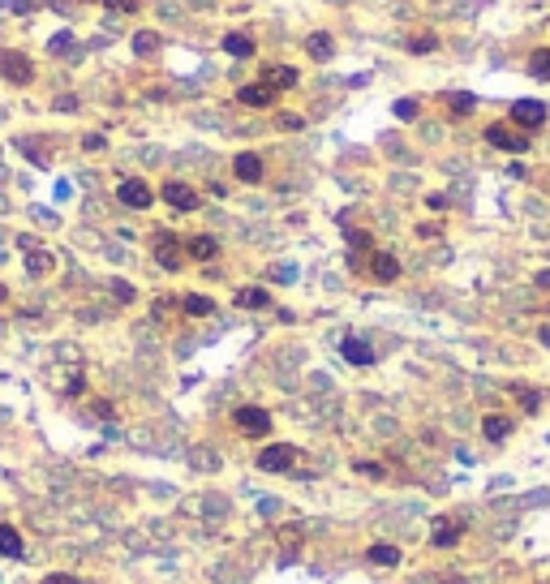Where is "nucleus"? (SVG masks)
Wrapping results in <instances>:
<instances>
[{
  "label": "nucleus",
  "instance_id": "nucleus-30",
  "mask_svg": "<svg viewBox=\"0 0 550 584\" xmlns=\"http://www.w3.org/2000/svg\"><path fill=\"white\" fill-rule=\"evenodd\" d=\"M52 52H73V35H52Z\"/></svg>",
  "mask_w": 550,
  "mask_h": 584
},
{
  "label": "nucleus",
  "instance_id": "nucleus-36",
  "mask_svg": "<svg viewBox=\"0 0 550 584\" xmlns=\"http://www.w3.org/2000/svg\"><path fill=\"white\" fill-rule=\"evenodd\" d=\"M537 340H542V344L550 348V326H542V331H537Z\"/></svg>",
  "mask_w": 550,
  "mask_h": 584
},
{
  "label": "nucleus",
  "instance_id": "nucleus-37",
  "mask_svg": "<svg viewBox=\"0 0 550 584\" xmlns=\"http://www.w3.org/2000/svg\"><path fill=\"white\" fill-rule=\"evenodd\" d=\"M13 9H17V13H26V9H31V0H13Z\"/></svg>",
  "mask_w": 550,
  "mask_h": 584
},
{
  "label": "nucleus",
  "instance_id": "nucleus-35",
  "mask_svg": "<svg viewBox=\"0 0 550 584\" xmlns=\"http://www.w3.org/2000/svg\"><path fill=\"white\" fill-rule=\"evenodd\" d=\"M348 241H353L357 249H370V237H366V232H348Z\"/></svg>",
  "mask_w": 550,
  "mask_h": 584
},
{
  "label": "nucleus",
  "instance_id": "nucleus-3",
  "mask_svg": "<svg viewBox=\"0 0 550 584\" xmlns=\"http://www.w3.org/2000/svg\"><path fill=\"white\" fill-rule=\"evenodd\" d=\"M0 73H5L9 82H17V86H26L35 78V65H31V56H22V52H0Z\"/></svg>",
  "mask_w": 550,
  "mask_h": 584
},
{
  "label": "nucleus",
  "instance_id": "nucleus-7",
  "mask_svg": "<svg viewBox=\"0 0 550 584\" xmlns=\"http://www.w3.org/2000/svg\"><path fill=\"white\" fill-rule=\"evenodd\" d=\"M164 202H168V207H177V211H198V194L189 185H181V181H168L164 185Z\"/></svg>",
  "mask_w": 550,
  "mask_h": 584
},
{
  "label": "nucleus",
  "instance_id": "nucleus-22",
  "mask_svg": "<svg viewBox=\"0 0 550 584\" xmlns=\"http://www.w3.org/2000/svg\"><path fill=\"white\" fill-rule=\"evenodd\" d=\"M215 249H219V245H215V237H194V241H189V253H194L198 262L215 258Z\"/></svg>",
  "mask_w": 550,
  "mask_h": 584
},
{
  "label": "nucleus",
  "instance_id": "nucleus-15",
  "mask_svg": "<svg viewBox=\"0 0 550 584\" xmlns=\"http://www.w3.org/2000/svg\"><path fill=\"white\" fill-rule=\"evenodd\" d=\"M223 52H228V56H254V39L233 31V35H223Z\"/></svg>",
  "mask_w": 550,
  "mask_h": 584
},
{
  "label": "nucleus",
  "instance_id": "nucleus-27",
  "mask_svg": "<svg viewBox=\"0 0 550 584\" xmlns=\"http://www.w3.org/2000/svg\"><path fill=\"white\" fill-rule=\"evenodd\" d=\"M395 116L400 120H417V99H395Z\"/></svg>",
  "mask_w": 550,
  "mask_h": 584
},
{
  "label": "nucleus",
  "instance_id": "nucleus-2",
  "mask_svg": "<svg viewBox=\"0 0 550 584\" xmlns=\"http://www.w3.org/2000/svg\"><path fill=\"white\" fill-rule=\"evenodd\" d=\"M292 464H297V447H288V443H275V447L258 451V468L262 473H288Z\"/></svg>",
  "mask_w": 550,
  "mask_h": 584
},
{
  "label": "nucleus",
  "instance_id": "nucleus-31",
  "mask_svg": "<svg viewBox=\"0 0 550 584\" xmlns=\"http://www.w3.org/2000/svg\"><path fill=\"white\" fill-rule=\"evenodd\" d=\"M104 5H112V9H125V13H134L142 0H104Z\"/></svg>",
  "mask_w": 550,
  "mask_h": 584
},
{
  "label": "nucleus",
  "instance_id": "nucleus-10",
  "mask_svg": "<svg viewBox=\"0 0 550 584\" xmlns=\"http://www.w3.org/2000/svg\"><path fill=\"white\" fill-rule=\"evenodd\" d=\"M233 172L241 176L245 185H258V181H262V159H258V155H249V150H245V155H237V159H233Z\"/></svg>",
  "mask_w": 550,
  "mask_h": 584
},
{
  "label": "nucleus",
  "instance_id": "nucleus-9",
  "mask_svg": "<svg viewBox=\"0 0 550 584\" xmlns=\"http://www.w3.org/2000/svg\"><path fill=\"white\" fill-rule=\"evenodd\" d=\"M370 275L379 279V284H395V279H400V262L391 258V253H374V258H370Z\"/></svg>",
  "mask_w": 550,
  "mask_h": 584
},
{
  "label": "nucleus",
  "instance_id": "nucleus-8",
  "mask_svg": "<svg viewBox=\"0 0 550 584\" xmlns=\"http://www.w3.org/2000/svg\"><path fill=\"white\" fill-rule=\"evenodd\" d=\"M241 104L245 108H271L275 104V86H267V82H254V86H241Z\"/></svg>",
  "mask_w": 550,
  "mask_h": 584
},
{
  "label": "nucleus",
  "instance_id": "nucleus-34",
  "mask_svg": "<svg viewBox=\"0 0 550 584\" xmlns=\"http://www.w3.org/2000/svg\"><path fill=\"white\" fill-rule=\"evenodd\" d=\"M357 473H361V477H383V468H379V464H357Z\"/></svg>",
  "mask_w": 550,
  "mask_h": 584
},
{
  "label": "nucleus",
  "instance_id": "nucleus-5",
  "mask_svg": "<svg viewBox=\"0 0 550 584\" xmlns=\"http://www.w3.org/2000/svg\"><path fill=\"white\" fill-rule=\"evenodd\" d=\"M486 138H490V146H498V150H512V155H524V150H529V138H524V134H516V129H508V125H490V129H486Z\"/></svg>",
  "mask_w": 550,
  "mask_h": 584
},
{
  "label": "nucleus",
  "instance_id": "nucleus-13",
  "mask_svg": "<svg viewBox=\"0 0 550 584\" xmlns=\"http://www.w3.org/2000/svg\"><path fill=\"white\" fill-rule=\"evenodd\" d=\"M306 52H310L314 61H331V56H336V43H331L327 31H314V35L306 39Z\"/></svg>",
  "mask_w": 550,
  "mask_h": 584
},
{
  "label": "nucleus",
  "instance_id": "nucleus-19",
  "mask_svg": "<svg viewBox=\"0 0 550 584\" xmlns=\"http://www.w3.org/2000/svg\"><path fill=\"white\" fill-rule=\"evenodd\" d=\"M482 434L494 439V443H503V439L512 434V417H486V421H482Z\"/></svg>",
  "mask_w": 550,
  "mask_h": 584
},
{
  "label": "nucleus",
  "instance_id": "nucleus-38",
  "mask_svg": "<svg viewBox=\"0 0 550 584\" xmlns=\"http://www.w3.org/2000/svg\"><path fill=\"white\" fill-rule=\"evenodd\" d=\"M0 301H5V288H0Z\"/></svg>",
  "mask_w": 550,
  "mask_h": 584
},
{
  "label": "nucleus",
  "instance_id": "nucleus-1",
  "mask_svg": "<svg viewBox=\"0 0 550 584\" xmlns=\"http://www.w3.org/2000/svg\"><path fill=\"white\" fill-rule=\"evenodd\" d=\"M233 421L245 429V434H254V439H267L271 434V413L258 409V404H241V409L233 413Z\"/></svg>",
  "mask_w": 550,
  "mask_h": 584
},
{
  "label": "nucleus",
  "instance_id": "nucleus-25",
  "mask_svg": "<svg viewBox=\"0 0 550 584\" xmlns=\"http://www.w3.org/2000/svg\"><path fill=\"white\" fill-rule=\"evenodd\" d=\"M267 86H297V69H288V65L267 69Z\"/></svg>",
  "mask_w": 550,
  "mask_h": 584
},
{
  "label": "nucleus",
  "instance_id": "nucleus-16",
  "mask_svg": "<svg viewBox=\"0 0 550 584\" xmlns=\"http://www.w3.org/2000/svg\"><path fill=\"white\" fill-rule=\"evenodd\" d=\"M181 306H185V314H189V318H207V314H215V301H211V297H203V292H189V297L181 301Z\"/></svg>",
  "mask_w": 550,
  "mask_h": 584
},
{
  "label": "nucleus",
  "instance_id": "nucleus-11",
  "mask_svg": "<svg viewBox=\"0 0 550 584\" xmlns=\"http://www.w3.org/2000/svg\"><path fill=\"white\" fill-rule=\"evenodd\" d=\"M155 258H159L164 271H177V267H181V249H177V241H172L168 232L155 237Z\"/></svg>",
  "mask_w": 550,
  "mask_h": 584
},
{
  "label": "nucleus",
  "instance_id": "nucleus-33",
  "mask_svg": "<svg viewBox=\"0 0 550 584\" xmlns=\"http://www.w3.org/2000/svg\"><path fill=\"white\" fill-rule=\"evenodd\" d=\"M43 584H82V580H78V576H65V571H56V576H47Z\"/></svg>",
  "mask_w": 550,
  "mask_h": 584
},
{
  "label": "nucleus",
  "instance_id": "nucleus-26",
  "mask_svg": "<svg viewBox=\"0 0 550 584\" xmlns=\"http://www.w3.org/2000/svg\"><path fill=\"white\" fill-rule=\"evenodd\" d=\"M529 73H533V78H550V52H546V47H537V52L529 56Z\"/></svg>",
  "mask_w": 550,
  "mask_h": 584
},
{
  "label": "nucleus",
  "instance_id": "nucleus-4",
  "mask_svg": "<svg viewBox=\"0 0 550 584\" xmlns=\"http://www.w3.org/2000/svg\"><path fill=\"white\" fill-rule=\"evenodd\" d=\"M512 120L520 125V129H542V125H546V104H537V99H516V104H512Z\"/></svg>",
  "mask_w": 550,
  "mask_h": 584
},
{
  "label": "nucleus",
  "instance_id": "nucleus-14",
  "mask_svg": "<svg viewBox=\"0 0 550 584\" xmlns=\"http://www.w3.org/2000/svg\"><path fill=\"white\" fill-rule=\"evenodd\" d=\"M460 532H464V524H434V532H430V546L447 550V546H456V542H460Z\"/></svg>",
  "mask_w": 550,
  "mask_h": 584
},
{
  "label": "nucleus",
  "instance_id": "nucleus-32",
  "mask_svg": "<svg viewBox=\"0 0 550 584\" xmlns=\"http://www.w3.org/2000/svg\"><path fill=\"white\" fill-rule=\"evenodd\" d=\"M112 292H116V301H134V288H129V284H120V279L112 284Z\"/></svg>",
  "mask_w": 550,
  "mask_h": 584
},
{
  "label": "nucleus",
  "instance_id": "nucleus-23",
  "mask_svg": "<svg viewBox=\"0 0 550 584\" xmlns=\"http://www.w3.org/2000/svg\"><path fill=\"white\" fill-rule=\"evenodd\" d=\"M26 271H31V275H47V271H52V253L31 249V253H26Z\"/></svg>",
  "mask_w": 550,
  "mask_h": 584
},
{
  "label": "nucleus",
  "instance_id": "nucleus-21",
  "mask_svg": "<svg viewBox=\"0 0 550 584\" xmlns=\"http://www.w3.org/2000/svg\"><path fill=\"white\" fill-rule=\"evenodd\" d=\"M134 52H138V56H155V52H159V35H155V31H138V35H134Z\"/></svg>",
  "mask_w": 550,
  "mask_h": 584
},
{
  "label": "nucleus",
  "instance_id": "nucleus-29",
  "mask_svg": "<svg viewBox=\"0 0 550 584\" xmlns=\"http://www.w3.org/2000/svg\"><path fill=\"white\" fill-rule=\"evenodd\" d=\"M409 47L413 52H434V35H417V39H409Z\"/></svg>",
  "mask_w": 550,
  "mask_h": 584
},
{
  "label": "nucleus",
  "instance_id": "nucleus-24",
  "mask_svg": "<svg viewBox=\"0 0 550 584\" xmlns=\"http://www.w3.org/2000/svg\"><path fill=\"white\" fill-rule=\"evenodd\" d=\"M447 104H452V112H456V116H469L473 108H478V99H473L469 90H456V95H447Z\"/></svg>",
  "mask_w": 550,
  "mask_h": 584
},
{
  "label": "nucleus",
  "instance_id": "nucleus-12",
  "mask_svg": "<svg viewBox=\"0 0 550 584\" xmlns=\"http://www.w3.org/2000/svg\"><path fill=\"white\" fill-rule=\"evenodd\" d=\"M340 352H344V361H353V365H374V348L366 340H357V336H348L340 344Z\"/></svg>",
  "mask_w": 550,
  "mask_h": 584
},
{
  "label": "nucleus",
  "instance_id": "nucleus-18",
  "mask_svg": "<svg viewBox=\"0 0 550 584\" xmlns=\"http://www.w3.org/2000/svg\"><path fill=\"white\" fill-rule=\"evenodd\" d=\"M0 554L22 558V532H17L13 524H0Z\"/></svg>",
  "mask_w": 550,
  "mask_h": 584
},
{
  "label": "nucleus",
  "instance_id": "nucleus-20",
  "mask_svg": "<svg viewBox=\"0 0 550 584\" xmlns=\"http://www.w3.org/2000/svg\"><path fill=\"white\" fill-rule=\"evenodd\" d=\"M366 558H370V563H379V567H395V563H400V550L379 542V546H370V550H366Z\"/></svg>",
  "mask_w": 550,
  "mask_h": 584
},
{
  "label": "nucleus",
  "instance_id": "nucleus-6",
  "mask_svg": "<svg viewBox=\"0 0 550 584\" xmlns=\"http://www.w3.org/2000/svg\"><path fill=\"white\" fill-rule=\"evenodd\" d=\"M116 198L125 202V207H134V211H146L155 202V194H151V185H146V181H120Z\"/></svg>",
  "mask_w": 550,
  "mask_h": 584
},
{
  "label": "nucleus",
  "instance_id": "nucleus-28",
  "mask_svg": "<svg viewBox=\"0 0 550 584\" xmlns=\"http://www.w3.org/2000/svg\"><path fill=\"white\" fill-rule=\"evenodd\" d=\"M520 404H524V413H537V409H542V395L529 391V387H520Z\"/></svg>",
  "mask_w": 550,
  "mask_h": 584
},
{
  "label": "nucleus",
  "instance_id": "nucleus-17",
  "mask_svg": "<svg viewBox=\"0 0 550 584\" xmlns=\"http://www.w3.org/2000/svg\"><path fill=\"white\" fill-rule=\"evenodd\" d=\"M237 306H241V310H267L271 297H267V288H241V292H237Z\"/></svg>",
  "mask_w": 550,
  "mask_h": 584
}]
</instances>
